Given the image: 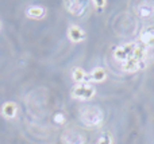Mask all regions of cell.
<instances>
[{
  "mask_svg": "<svg viewBox=\"0 0 154 144\" xmlns=\"http://www.w3.org/2000/svg\"><path fill=\"white\" fill-rule=\"evenodd\" d=\"M143 47L142 45H138L135 42H128V43H125V45H120L118 46L114 50V57L116 61H119L120 63L123 62L128 61L131 57H134L137 53H138L141 48Z\"/></svg>",
  "mask_w": 154,
  "mask_h": 144,
  "instance_id": "cell-1",
  "label": "cell"
},
{
  "mask_svg": "<svg viewBox=\"0 0 154 144\" xmlns=\"http://www.w3.org/2000/svg\"><path fill=\"white\" fill-rule=\"evenodd\" d=\"M96 94V89L92 84L89 82H82V84H77L75 88L72 89V97L76 100H91L93 98Z\"/></svg>",
  "mask_w": 154,
  "mask_h": 144,
  "instance_id": "cell-2",
  "label": "cell"
},
{
  "mask_svg": "<svg viewBox=\"0 0 154 144\" xmlns=\"http://www.w3.org/2000/svg\"><path fill=\"white\" fill-rule=\"evenodd\" d=\"M81 120L84 121V124L88 127H97V125H100L101 121H103V112H101L99 108H95V107L85 108V109L82 110Z\"/></svg>",
  "mask_w": 154,
  "mask_h": 144,
  "instance_id": "cell-3",
  "label": "cell"
},
{
  "mask_svg": "<svg viewBox=\"0 0 154 144\" xmlns=\"http://www.w3.org/2000/svg\"><path fill=\"white\" fill-rule=\"evenodd\" d=\"M143 65H145V47H142L134 57H131L128 61L123 62L122 69H123V72L134 73V72H137V70L142 69Z\"/></svg>",
  "mask_w": 154,
  "mask_h": 144,
  "instance_id": "cell-4",
  "label": "cell"
},
{
  "mask_svg": "<svg viewBox=\"0 0 154 144\" xmlns=\"http://www.w3.org/2000/svg\"><path fill=\"white\" fill-rule=\"evenodd\" d=\"M138 16L143 19H153L154 18V3L153 1H145L141 3L137 8Z\"/></svg>",
  "mask_w": 154,
  "mask_h": 144,
  "instance_id": "cell-5",
  "label": "cell"
},
{
  "mask_svg": "<svg viewBox=\"0 0 154 144\" xmlns=\"http://www.w3.org/2000/svg\"><path fill=\"white\" fill-rule=\"evenodd\" d=\"M68 38H69L70 42L73 43H80L85 39V32L81 27L72 24V26L68 28Z\"/></svg>",
  "mask_w": 154,
  "mask_h": 144,
  "instance_id": "cell-6",
  "label": "cell"
},
{
  "mask_svg": "<svg viewBox=\"0 0 154 144\" xmlns=\"http://www.w3.org/2000/svg\"><path fill=\"white\" fill-rule=\"evenodd\" d=\"M0 113L4 119L7 120H11V119L16 117L18 115V105L12 101H8V102H4L2 105V109H0Z\"/></svg>",
  "mask_w": 154,
  "mask_h": 144,
  "instance_id": "cell-7",
  "label": "cell"
},
{
  "mask_svg": "<svg viewBox=\"0 0 154 144\" xmlns=\"http://www.w3.org/2000/svg\"><path fill=\"white\" fill-rule=\"evenodd\" d=\"M46 15V10L41 5H29L26 10V16L32 20H41Z\"/></svg>",
  "mask_w": 154,
  "mask_h": 144,
  "instance_id": "cell-8",
  "label": "cell"
},
{
  "mask_svg": "<svg viewBox=\"0 0 154 144\" xmlns=\"http://www.w3.org/2000/svg\"><path fill=\"white\" fill-rule=\"evenodd\" d=\"M65 8L68 10V12H70L75 16L82 15V12L85 11V4L82 1H77V0H70V1H64Z\"/></svg>",
  "mask_w": 154,
  "mask_h": 144,
  "instance_id": "cell-9",
  "label": "cell"
},
{
  "mask_svg": "<svg viewBox=\"0 0 154 144\" xmlns=\"http://www.w3.org/2000/svg\"><path fill=\"white\" fill-rule=\"evenodd\" d=\"M107 78V72L103 67H95L92 72L88 74V82H95V84H100L103 81H106Z\"/></svg>",
  "mask_w": 154,
  "mask_h": 144,
  "instance_id": "cell-10",
  "label": "cell"
},
{
  "mask_svg": "<svg viewBox=\"0 0 154 144\" xmlns=\"http://www.w3.org/2000/svg\"><path fill=\"white\" fill-rule=\"evenodd\" d=\"M141 42L146 47H153L154 46V27H147L141 32Z\"/></svg>",
  "mask_w": 154,
  "mask_h": 144,
  "instance_id": "cell-11",
  "label": "cell"
},
{
  "mask_svg": "<svg viewBox=\"0 0 154 144\" xmlns=\"http://www.w3.org/2000/svg\"><path fill=\"white\" fill-rule=\"evenodd\" d=\"M72 78L76 81L77 84H82V82H88V74L85 73L84 69L81 67H75L72 72Z\"/></svg>",
  "mask_w": 154,
  "mask_h": 144,
  "instance_id": "cell-12",
  "label": "cell"
},
{
  "mask_svg": "<svg viewBox=\"0 0 154 144\" xmlns=\"http://www.w3.org/2000/svg\"><path fill=\"white\" fill-rule=\"evenodd\" d=\"M65 121H66V117H65V115L62 112H57L56 115L53 116V123L58 124V125H62V124H65Z\"/></svg>",
  "mask_w": 154,
  "mask_h": 144,
  "instance_id": "cell-13",
  "label": "cell"
},
{
  "mask_svg": "<svg viewBox=\"0 0 154 144\" xmlns=\"http://www.w3.org/2000/svg\"><path fill=\"white\" fill-rule=\"evenodd\" d=\"M96 144H112V136L109 134H103L97 139Z\"/></svg>",
  "mask_w": 154,
  "mask_h": 144,
  "instance_id": "cell-14",
  "label": "cell"
},
{
  "mask_svg": "<svg viewBox=\"0 0 154 144\" xmlns=\"http://www.w3.org/2000/svg\"><path fill=\"white\" fill-rule=\"evenodd\" d=\"M93 5H95V7H97V8H104L107 5V1H106V0H101V1L95 0V1H93Z\"/></svg>",
  "mask_w": 154,
  "mask_h": 144,
  "instance_id": "cell-15",
  "label": "cell"
},
{
  "mask_svg": "<svg viewBox=\"0 0 154 144\" xmlns=\"http://www.w3.org/2000/svg\"><path fill=\"white\" fill-rule=\"evenodd\" d=\"M0 30H2V22H0Z\"/></svg>",
  "mask_w": 154,
  "mask_h": 144,
  "instance_id": "cell-16",
  "label": "cell"
}]
</instances>
